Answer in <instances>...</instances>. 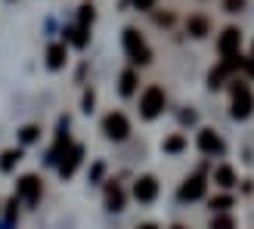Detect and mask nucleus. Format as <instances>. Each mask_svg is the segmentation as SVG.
I'll use <instances>...</instances> for the list:
<instances>
[{
  "label": "nucleus",
  "mask_w": 254,
  "mask_h": 229,
  "mask_svg": "<svg viewBox=\"0 0 254 229\" xmlns=\"http://www.w3.org/2000/svg\"><path fill=\"white\" fill-rule=\"evenodd\" d=\"M65 34H68V41H71L74 47H87V25H78V28H68Z\"/></svg>",
  "instance_id": "dca6fc26"
},
{
  "label": "nucleus",
  "mask_w": 254,
  "mask_h": 229,
  "mask_svg": "<svg viewBox=\"0 0 254 229\" xmlns=\"http://www.w3.org/2000/svg\"><path fill=\"white\" fill-rule=\"evenodd\" d=\"M174 229H180V226H174Z\"/></svg>",
  "instance_id": "bb28decb"
},
{
  "label": "nucleus",
  "mask_w": 254,
  "mask_h": 229,
  "mask_svg": "<svg viewBox=\"0 0 254 229\" xmlns=\"http://www.w3.org/2000/svg\"><path fill=\"white\" fill-rule=\"evenodd\" d=\"M214 183H217V186H223V189L236 186V183H239V180H236V171L223 164V168H217V171H214Z\"/></svg>",
  "instance_id": "ddd939ff"
},
{
  "label": "nucleus",
  "mask_w": 254,
  "mask_h": 229,
  "mask_svg": "<svg viewBox=\"0 0 254 229\" xmlns=\"http://www.w3.org/2000/svg\"><path fill=\"white\" fill-rule=\"evenodd\" d=\"M124 50H127V56H130V62H136V65L152 62V50L136 28H124Z\"/></svg>",
  "instance_id": "f257e3e1"
},
{
  "label": "nucleus",
  "mask_w": 254,
  "mask_h": 229,
  "mask_svg": "<svg viewBox=\"0 0 254 229\" xmlns=\"http://www.w3.org/2000/svg\"><path fill=\"white\" fill-rule=\"evenodd\" d=\"M239 47H242V31H239V28H223L220 41H217V50H220V56H223V59H230V56H239Z\"/></svg>",
  "instance_id": "39448f33"
},
{
  "label": "nucleus",
  "mask_w": 254,
  "mask_h": 229,
  "mask_svg": "<svg viewBox=\"0 0 254 229\" xmlns=\"http://www.w3.org/2000/svg\"><path fill=\"white\" fill-rule=\"evenodd\" d=\"M205 173H195V176H189V180L183 183V189H180V198L183 201H198L201 195H205Z\"/></svg>",
  "instance_id": "6e6552de"
},
{
  "label": "nucleus",
  "mask_w": 254,
  "mask_h": 229,
  "mask_svg": "<svg viewBox=\"0 0 254 229\" xmlns=\"http://www.w3.org/2000/svg\"><path fill=\"white\" fill-rule=\"evenodd\" d=\"M186 146V139L177 133V136H171V139H164V152H171V155H177V152H180Z\"/></svg>",
  "instance_id": "6ab92c4d"
},
{
  "label": "nucleus",
  "mask_w": 254,
  "mask_h": 229,
  "mask_svg": "<svg viewBox=\"0 0 254 229\" xmlns=\"http://www.w3.org/2000/svg\"><path fill=\"white\" fill-rule=\"evenodd\" d=\"M186 28H189V34H192V37H205L208 34V19L205 16H192V19L186 22Z\"/></svg>",
  "instance_id": "2eb2a0df"
},
{
  "label": "nucleus",
  "mask_w": 254,
  "mask_h": 229,
  "mask_svg": "<svg viewBox=\"0 0 254 229\" xmlns=\"http://www.w3.org/2000/svg\"><path fill=\"white\" fill-rule=\"evenodd\" d=\"M103 130H106L109 139H118V143H121V139H127V133H130V121H127L121 112H112V114H106Z\"/></svg>",
  "instance_id": "20e7f679"
},
{
  "label": "nucleus",
  "mask_w": 254,
  "mask_h": 229,
  "mask_svg": "<svg viewBox=\"0 0 254 229\" xmlns=\"http://www.w3.org/2000/svg\"><path fill=\"white\" fill-rule=\"evenodd\" d=\"M133 6L146 12V9H152V6H155V0H133Z\"/></svg>",
  "instance_id": "b1692460"
},
{
  "label": "nucleus",
  "mask_w": 254,
  "mask_h": 229,
  "mask_svg": "<svg viewBox=\"0 0 254 229\" xmlns=\"http://www.w3.org/2000/svg\"><path fill=\"white\" fill-rule=\"evenodd\" d=\"M81 158H84V149L81 146H68V152H65V158L59 161V176L65 180V176H71L74 171H78V164H81Z\"/></svg>",
  "instance_id": "1a4fd4ad"
},
{
  "label": "nucleus",
  "mask_w": 254,
  "mask_h": 229,
  "mask_svg": "<svg viewBox=\"0 0 254 229\" xmlns=\"http://www.w3.org/2000/svg\"><path fill=\"white\" fill-rule=\"evenodd\" d=\"M251 59H254V56H251Z\"/></svg>",
  "instance_id": "cd10ccee"
},
{
  "label": "nucleus",
  "mask_w": 254,
  "mask_h": 229,
  "mask_svg": "<svg viewBox=\"0 0 254 229\" xmlns=\"http://www.w3.org/2000/svg\"><path fill=\"white\" fill-rule=\"evenodd\" d=\"M198 149L205 152V155H220V152H223V139L214 130H201L198 133Z\"/></svg>",
  "instance_id": "9d476101"
},
{
  "label": "nucleus",
  "mask_w": 254,
  "mask_h": 229,
  "mask_svg": "<svg viewBox=\"0 0 254 229\" xmlns=\"http://www.w3.org/2000/svg\"><path fill=\"white\" fill-rule=\"evenodd\" d=\"M19 198L28 201V205H37V201H41V180H37L34 173H25L19 180Z\"/></svg>",
  "instance_id": "0eeeda50"
},
{
  "label": "nucleus",
  "mask_w": 254,
  "mask_h": 229,
  "mask_svg": "<svg viewBox=\"0 0 254 229\" xmlns=\"http://www.w3.org/2000/svg\"><path fill=\"white\" fill-rule=\"evenodd\" d=\"M19 158H22V152H19V149H6L3 155H0V171H3V173H9V171L19 164Z\"/></svg>",
  "instance_id": "4468645a"
},
{
  "label": "nucleus",
  "mask_w": 254,
  "mask_h": 229,
  "mask_svg": "<svg viewBox=\"0 0 254 229\" xmlns=\"http://www.w3.org/2000/svg\"><path fill=\"white\" fill-rule=\"evenodd\" d=\"M93 19H96L93 6H90V3H84V6H81V25H87V28H90V25H93Z\"/></svg>",
  "instance_id": "412c9836"
},
{
  "label": "nucleus",
  "mask_w": 254,
  "mask_h": 229,
  "mask_svg": "<svg viewBox=\"0 0 254 229\" xmlns=\"http://www.w3.org/2000/svg\"><path fill=\"white\" fill-rule=\"evenodd\" d=\"M136 90V71H124L121 74V96H130Z\"/></svg>",
  "instance_id": "a211bd4d"
},
{
  "label": "nucleus",
  "mask_w": 254,
  "mask_h": 229,
  "mask_svg": "<svg viewBox=\"0 0 254 229\" xmlns=\"http://www.w3.org/2000/svg\"><path fill=\"white\" fill-rule=\"evenodd\" d=\"M47 65L50 68H62V65H65V44H53L47 50Z\"/></svg>",
  "instance_id": "9b49d317"
},
{
  "label": "nucleus",
  "mask_w": 254,
  "mask_h": 229,
  "mask_svg": "<svg viewBox=\"0 0 254 229\" xmlns=\"http://www.w3.org/2000/svg\"><path fill=\"white\" fill-rule=\"evenodd\" d=\"M223 6H226V12H239V9L245 6V0H226Z\"/></svg>",
  "instance_id": "5701e85b"
},
{
  "label": "nucleus",
  "mask_w": 254,
  "mask_h": 229,
  "mask_svg": "<svg viewBox=\"0 0 254 229\" xmlns=\"http://www.w3.org/2000/svg\"><path fill=\"white\" fill-rule=\"evenodd\" d=\"M158 195V180L155 176H139V180L133 183V198L143 201V205H149V201H155Z\"/></svg>",
  "instance_id": "423d86ee"
},
{
  "label": "nucleus",
  "mask_w": 254,
  "mask_h": 229,
  "mask_svg": "<svg viewBox=\"0 0 254 229\" xmlns=\"http://www.w3.org/2000/svg\"><path fill=\"white\" fill-rule=\"evenodd\" d=\"M230 208H233V198L230 195H217V198L211 201V211H230Z\"/></svg>",
  "instance_id": "aec40b11"
},
{
  "label": "nucleus",
  "mask_w": 254,
  "mask_h": 229,
  "mask_svg": "<svg viewBox=\"0 0 254 229\" xmlns=\"http://www.w3.org/2000/svg\"><path fill=\"white\" fill-rule=\"evenodd\" d=\"M106 205H109V211H121L124 208V192H121L118 183H112L106 189Z\"/></svg>",
  "instance_id": "f8f14e48"
},
{
  "label": "nucleus",
  "mask_w": 254,
  "mask_h": 229,
  "mask_svg": "<svg viewBox=\"0 0 254 229\" xmlns=\"http://www.w3.org/2000/svg\"><path fill=\"white\" fill-rule=\"evenodd\" d=\"M211 229H236V220L230 217V214L217 211V217H211Z\"/></svg>",
  "instance_id": "f3484780"
},
{
  "label": "nucleus",
  "mask_w": 254,
  "mask_h": 229,
  "mask_svg": "<svg viewBox=\"0 0 254 229\" xmlns=\"http://www.w3.org/2000/svg\"><path fill=\"white\" fill-rule=\"evenodd\" d=\"M93 109V93H84V112Z\"/></svg>",
  "instance_id": "393cba45"
},
{
  "label": "nucleus",
  "mask_w": 254,
  "mask_h": 229,
  "mask_svg": "<svg viewBox=\"0 0 254 229\" xmlns=\"http://www.w3.org/2000/svg\"><path fill=\"white\" fill-rule=\"evenodd\" d=\"M251 112H254V93L248 90L245 84H236L233 87V118L245 121Z\"/></svg>",
  "instance_id": "f03ea898"
},
{
  "label": "nucleus",
  "mask_w": 254,
  "mask_h": 229,
  "mask_svg": "<svg viewBox=\"0 0 254 229\" xmlns=\"http://www.w3.org/2000/svg\"><path fill=\"white\" fill-rule=\"evenodd\" d=\"M37 136H41V130H37V127L31 124V127H25V130H22V143H34Z\"/></svg>",
  "instance_id": "4be33fe9"
},
{
  "label": "nucleus",
  "mask_w": 254,
  "mask_h": 229,
  "mask_svg": "<svg viewBox=\"0 0 254 229\" xmlns=\"http://www.w3.org/2000/svg\"><path fill=\"white\" fill-rule=\"evenodd\" d=\"M139 229H158L155 223H143V226H139Z\"/></svg>",
  "instance_id": "a878e982"
},
{
  "label": "nucleus",
  "mask_w": 254,
  "mask_h": 229,
  "mask_svg": "<svg viewBox=\"0 0 254 229\" xmlns=\"http://www.w3.org/2000/svg\"><path fill=\"white\" fill-rule=\"evenodd\" d=\"M161 109H164V90L161 87H149V90L143 93V99H139V114L152 121V118L161 114Z\"/></svg>",
  "instance_id": "7ed1b4c3"
}]
</instances>
